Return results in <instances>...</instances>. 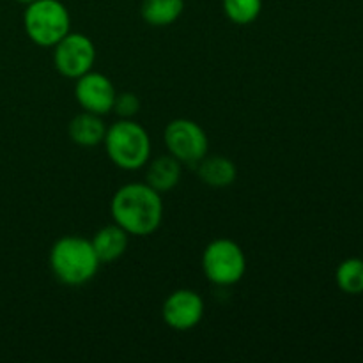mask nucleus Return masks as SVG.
<instances>
[{"mask_svg": "<svg viewBox=\"0 0 363 363\" xmlns=\"http://www.w3.org/2000/svg\"><path fill=\"white\" fill-rule=\"evenodd\" d=\"M23 28L34 45L53 48L71 32V16L60 0H34L23 13Z\"/></svg>", "mask_w": 363, "mask_h": 363, "instance_id": "20e7f679", "label": "nucleus"}, {"mask_svg": "<svg viewBox=\"0 0 363 363\" xmlns=\"http://www.w3.org/2000/svg\"><path fill=\"white\" fill-rule=\"evenodd\" d=\"M163 199L147 183H128L113 194L110 213L130 236H149L163 220Z\"/></svg>", "mask_w": 363, "mask_h": 363, "instance_id": "f257e3e1", "label": "nucleus"}, {"mask_svg": "<svg viewBox=\"0 0 363 363\" xmlns=\"http://www.w3.org/2000/svg\"><path fill=\"white\" fill-rule=\"evenodd\" d=\"M106 155L116 167L123 170H138L151 158V138L147 130L133 119H121L106 128Z\"/></svg>", "mask_w": 363, "mask_h": 363, "instance_id": "7ed1b4c3", "label": "nucleus"}, {"mask_svg": "<svg viewBox=\"0 0 363 363\" xmlns=\"http://www.w3.org/2000/svg\"><path fill=\"white\" fill-rule=\"evenodd\" d=\"M48 262L55 279L71 287L91 282L101 264L91 240L82 236L59 238L50 250Z\"/></svg>", "mask_w": 363, "mask_h": 363, "instance_id": "f03ea898", "label": "nucleus"}, {"mask_svg": "<svg viewBox=\"0 0 363 363\" xmlns=\"http://www.w3.org/2000/svg\"><path fill=\"white\" fill-rule=\"evenodd\" d=\"M96 62V46L91 38L80 32H69L53 46V64L64 78L77 80L89 73Z\"/></svg>", "mask_w": 363, "mask_h": 363, "instance_id": "0eeeda50", "label": "nucleus"}, {"mask_svg": "<svg viewBox=\"0 0 363 363\" xmlns=\"http://www.w3.org/2000/svg\"><path fill=\"white\" fill-rule=\"evenodd\" d=\"M337 286L346 294H362L363 293V261L351 257L339 264L335 272Z\"/></svg>", "mask_w": 363, "mask_h": 363, "instance_id": "2eb2a0df", "label": "nucleus"}, {"mask_svg": "<svg viewBox=\"0 0 363 363\" xmlns=\"http://www.w3.org/2000/svg\"><path fill=\"white\" fill-rule=\"evenodd\" d=\"M67 133L74 144L82 145V147H94V145L101 144L105 140L106 126L103 123L101 116L92 112H82L71 119L69 126H67Z\"/></svg>", "mask_w": 363, "mask_h": 363, "instance_id": "f8f14e48", "label": "nucleus"}, {"mask_svg": "<svg viewBox=\"0 0 363 363\" xmlns=\"http://www.w3.org/2000/svg\"><path fill=\"white\" fill-rule=\"evenodd\" d=\"M202 272L215 286H236L247 272V255L234 240L218 238L202 252Z\"/></svg>", "mask_w": 363, "mask_h": 363, "instance_id": "39448f33", "label": "nucleus"}, {"mask_svg": "<svg viewBox=\"0 0 363 363\" xmlns=\"http://www.w3.org/2000/svg\"><path fill=\"white\" fill-rule=\"evenodd\" d=\"M181 174H183V163L179 160L174 158L172 155L158 156L149 163L145 183L160 194H167L179 184Z\"/></svg>", "mask_w": 363, "mask_h": 363, "instance_id": "9b49d317", "label": "nucleus"}, {"mask_svg": "<svg viewBox=\"0 0 363 363\" xmlns=\"http://www.w3.org/2000/svg\"><path fill=\"white\" fill-rule=\"evenodd\" d=\"M113 110L121 119H131L140 110V99L133 92H121V94H116Z\"/></svg>", "mask_w": 363, "mask_h": 363, "instance_id": "f3484780", "label": "nucleus"}, {"mask_svg": "<svg viewBox=\"0 0 363 363\" xmlns=\"http://www.w3.org/2000/svg\"><path fill=\"white\" fill-rule=\"evenodd\" d=\"M165 145L170 155L183 165L195 167L209 151V138L204 128L191 119H174L167 124Z\"/></svg>", "mask_w": 363, "mask_h": 363, "instance_id": "423d86ee", "label": "nucleus"}, {"mask_svg": "<svg viewBox=\"0 0 363 363\" xmlns=\"http://www.w3.org/2000/svg\"><path fill=\"white\" fill-rule=\"evenodd\" d=\"M16 2H20V4H25V6H27V4L34 2V0H16Z\"/></svg>", "mask_w": 363, "mask_h": 363, "instance_id": "a211bd4d", "label": "nucleus"}, {"mask_svg": "<svg viewBox=\"0 0 363 363\" xmlns=\"http://www.w3.org/2000/svg\"><path fill=\"white\" fill-rule=\"evenodd\" d=\"M197 172L202 183L213 188L230 186L238 177L236 165L225 156H204L197 163Z\"/></svg>", "mask_w": 363, "mask_h": 363, "instance_id": "ddd939ff", "label": "nucleus"}, {"mask_svg": "<svg viewBox=\"0 0 363 363\" xmlns=\"http://www.w3.org/2000/svg\"><path fill=\"white\" fill-rule=\"evenodd\" d=\"M204 300L191 289H177L169 294L162 307V318L169 328L188 332L204 318Z\"/></svg>", "mask_w": 363, "mask_h": 363, "instance_id": "6e6552de", "label": "nucleus"}, {"mask_svg": "<svg viewBox=\"0 0 363 363\" xmlns=\"http://www.w3.org/2000/svg\"><path fill=\"white\" fill-rule=\"evenodd\" d=\"M184 11V0H144L140 14L151 27H169L179 20Z\"/></svg>", "mask_w": 363, "mask_h": 363, "instance_id": "4468645a", "label": "nucleus"}, {"mask_svg": "<svg viewBox=\"0 0 363 363\" xmlns=\"http://www.w3.org/2000/svg\"><path fill=\"white\" fill-rule=\"evenodd\" d=\"M116 87L112 80L106 74L98 73V71H89L77 78L74 84V98L78 105L85 112L98 113V116H106L113 110V101H116Z\"/></svg>", "mask_w": 363, "mask_h": 363, "instance_id": "1a4fd4ad", "label": "nucleus"}, {"mask_svg": "<svg viewBox=\"0 0 363 363\" xmlns=\"http://www.w3.org/2000/svg\"><path fill=\"white\" fill-rule=\"evenodd\" d=\"M223 13L233 23L250 25L262 11V0H222Z\"/></svg>", "mask_w": 363, "mask_h": 363, "instance_id": "dca6fc26", "label": "nucleus"}, {"mask_svg": "<svg viewBox=\"0 0 363 363\" xmlns=\"http://www.w3.org/2000/svg\"><path fill=\"white\" fill-rule=\"evenodd\" d=\"M99 262H113L124 255L130 243V234L116 222L101 227L91 240Z\"/></svg>", "mask_w": 363, "mask_h": 363, "instance_id": "9d476101", "label": "nucleus"}]
</instances>
